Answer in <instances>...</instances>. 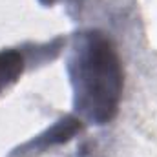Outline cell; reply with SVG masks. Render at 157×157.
I'll use <instances>...</instances> for the list:
<instances>
[{
  "instance_id": "1",
  "label": "cell",
  "mask_w": 157,
  "mask_h": 157,
  "mask_svg": "<svg viewBox=\"0 0 157 157\" xmlns=\"http://www.w3.org/2000/svg\"><path fill=\"white\" fill-rule=\"evenodd\" d=\"M68 73L78 119L95 126L112 122L124 86L121 57L112 39L99 29L77 33L68 59Z\"/></svg>"
},
{
  "instance_id": "2",
  "label": "cell",
  "mask_w": 157,
  "mask_h": 157,
  "mask_svg": "<svg viewBox=\"0 0 157 157\" xmlns=\"http://www.w3.org/2000/svg\"><path fill=\"white\" fill-rule=\"evenodd\" d=\"M82 121L75 115H66L60 121H57L51 128H48L44 133L37 135L35 139L28 141L26 144H22L20 148H17L11 157H24V155H39L42 152H46L48 148L55 146V144H64L68 143L73 135H77L82 130Z\"/></svg>"
},
{
  "instance_id": "3",
  "label": "cell",
  "mask_w": 157,
  "mask_h": 157,
  "mask_svg": "<svg viewBox=\"0 0 157 157\" xmlns=\"http://www.w3.org/2000/svg\"><path fill=\"white\" fill-rule=\"evenodd\" d=\"M24 71V55L18 49L0 51V93Z\"/></svg>"
},
{
  "instance_id": "4",
  "label": "cell",
  "mask_w": 157,
  "mask_h": 157,
  "mask_svg": "<svg viewBox=\"0 0 157 157\" xmlns=\"http://www.w3.org/2000/svg\"><path fill=\"white\" fill-rule=\"evenodd\" d=\"M42 4H46V6H51V4H55V2H59V0H40Z\"/></svg>"
}]
</instances>
